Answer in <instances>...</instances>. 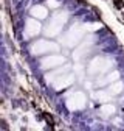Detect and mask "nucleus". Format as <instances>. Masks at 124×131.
Listing matches in <instances>:
<instances>
[{
    "instance_id": "nucleus-2",
    "label": "nucleus",
    "mask_w": 124,
    "mask_h": 131,
    "mask_svg": "<svg viewBox=\"0 0 124 131\" xmlns=\"http://www.w3.org/2000/svg\"><path fill=\"white\" fill-rule=\"evenodd\" d=\"M113 5L118 8V9H121V8H124V2L122 0H113Z\"/></svg>"
},
{
    "instance_id": "nucleus-1",
    "label": "nucleus",
    "mask_w": 124,
    "mask_h": 131,
    "mask_svg": "<svg viewBox=\"0 0 124 131\" xmlns=\"http://www.w3.org/2000/svg\"><path fill=\"white\" fill-rule=\"evenodd\" d=\"M42 116H43V119L46 120V123H48L50 126H54V119H53V116H51V114H48V112H43Z\"/></svg>"
},
{
    "instance_id": "nucleus-3",
    "label": "nucleus",
    "mask_w": 124,
    "mask_h": 131,
    "mask_svg": "<svg viewBox=\"0 0 124 131\" xmlns=\"http://www.w3.org/2000/svg\"><path fill=\"white\" fill-rule=\"evenodd\" d=\"M2 125H3V129H8V125H6V122H5V120H2Z\"/></svg>"
}]
</instances>
